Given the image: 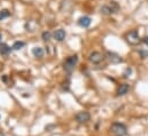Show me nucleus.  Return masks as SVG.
<instances>
[{
    "label": "nucleus",
    "mask_w": 148,
    "mask_h": 136,
    "mask_svg": "<svg viewBox=\"0 0 148 136\" xmlns=\"http://www.w3.org/2000/svg\"><path fill=\"white\" fill-rule=\"evenodd\" d=\"M111 133L115 136H125L127 134V128L124 124L121 122H114L110 127Z\"/></svg>",
    "instance_id": "obj_1"
},
{
    "label": "nucleus",
    "mask_w": 148,
    "mask_h": 136,
    "mask_svg": "<svg viewBox=\"0 0 148 136\" xmlns=\"http://www.w3.org/2000/svg\"><path fill=\"white\" fill-rule=\"evenodd\" d=\"M125 39H126L127 44H130L131 46H137V45H139V42H140V37H139V33H138L136 30L127 32L126 35H125Z\"/></svg>",
    "instance_id": "obj_2"
},
{
    "label": "nucleus",
    "mask_w": 148,
    "mask_h": 136,
    "mask_svg": "<svg viewBox=\"0 0 148 136\" xmlns=\"http://www.w3.org/2000/svg\"><path fill=\"white\" fill-rule=\"evenodd\" d=\"M77 62H78V56H77V55H73V56L68 57V58L66 60V62H64V70H66V72L71 73V72L74 71Z\"/></svg>",
    "instance_id": "obj_3"
},
{
    "label": "nucleus",
    "mask_w": 148,
    "mask_h": 136,
    "mask_svg": "<svg viewBox=\"0 0 148 136\" xmlns=\"http://www.w3.org/2000/svg\"><path fill=\"white\" fill-rule=\"evenodd\" d=\"M107 57L112 64H118L123 62V58L117 53H114V52H107Z\"/></svg>",
    "instance_id": "obj_4"
},
{
    "label": "nucleus",
    "mask_w": 148,
    "mask_h": 136,
    "mask_svg": "<svg viewBox=\"0 0 148 136\" xmlns=\"http://www.w3.org/2000/svg\"><path fill=\"white\" fill-rule=\"evenodd\" d=\"M90 118H91V116H90V113L86 112V111H80V112H78V113L76 114V120H77L78 122H80V124L87 122V121L90 120Z\"/></svg>",
    "instance_id": "obj_5"
},
{
    "label": "nucleus",
    "mask_w": 148,
    "mask_h": 136,
    "mask_svg": "<svg viewBox=\"0 0 148 136\" xmlns=\"http://www.w3.org/2000/svg\"><path fill=\"white\" fill-rule=\"evenodd\" d=\"M103 60V55L99 52H93L91 55H90V61L93 63V64H99L100 62H102Z\"/></svg>",
    "instance_id": "obj_6"
},
{
    "label": "nucleus",
    "mask_w": 148,
    "mask_h": 136,
    "mask_svg": "<svg viewBox=\"0 0 148 136\" xmlns=\"http://www.w3.org/2000/svg\"><path fill=\"white\" fill-rule=\"evenodd\" d=\"M91 23H92V21L88 16H83L78 20V25L82 28H88L91 25Z\"/></svg>",
    "instance_id": "obj_7"
},
{
    "label": "nucleus",
    "mask_w": 148,
    "mask_h": 136,
    "mask_svg": "<svg viewBox=\"0 0 148 136\" xmlns=\"http://www.w3.org/2000/svg\"><path fill=\"white\" fill-rule=\"evenodd\" d=\"M129 90H130V86H129L127 84H123V85H121V86L118 87V89H117V95H118V96H123V95L127 94Z\"/></svg>",
    "instance_id": "obj_8"
},
{
    "label": "nucleus",
    "mask_w": 148,
    "mask_h": 136,
    "mask_svg": "<svg viewBox=\"0 0 148 136\" xmlns=\"http://www.w3.org/2000/svg\"><path fill=\"white\" fill-rule=\"evenodd\" d=\"M54 38L58 40V41H63L66 39V31L62 30V29H59L54 32Z\"/></svg>",
    "instance_id": "obj_9"
},
{
    "label": "nucleus",
    "mask_w": 148,
    "mask_h": 136,
    "mask_svg": "<svg viewBox=\"0 0 148 136\" xmlns=\"http://www.w3.org/2000/svg\"><path fill=\"white\" fill-rule=\"evenodd\" d=\"M101 14H102V15H106V16L114 14V10H112V8L110 7V5H105V6H102V7H101Z\"/></svg>",
    "instance_id": "obj_10"
},
{
    "label": "nucleus",
    "mask_w": 148,
    "mask_h": 136,
    "mask_svg": "<svg viewBox=\"0 0 148 136\" xmlns=\"http://www.w3.org/2000/svg\"><path fill=\"white\" fill-rule=\"evenodd\" d=\"M10 50H12V48L8 45H6V44L0 45V54L1 55H8L10 53Z\"/></svg>",
    "instance_id": "obj_11"
},
{
    "label": "nucleus",
    "mask_w": 148,
    "mask_h": 136,
    "mask_svg": "<svg viewBox=\"0 0 148 136\" xmlns=\"http://www.w3.org/2000/svg\"><path fill=\"white\" fill-rule=\"evenodd\" d=\"M32 54H34L35 57L40 58V57L44 56V49L41 47H35V48H32Z\"/></svg>",
    "instance_id": "obj_12"
},
{
    "label": "nucleus",
    "mask_w": 148,
    "mask_h": 136,
    "mask_svg": "<svg viewBox=\"0 0 148 136\" xmlns=\"http://www.w3.org/2000/svg\"><path fill=\"white\" fill-rule=\"evenodd\" d=\"M24 45H25V44H24L23 41H15L14 45H13V47H12V49H14V50H18V49L23 48Z\"/></svg>",
    "instance_id": "obj_13"
},
{
    "label": "nucleus",
    "mask_w": 148,
    "mask_h": 136,
    "mask_svg": "<svg viewBox=\"0 0 148 136\" xmlns=\"http://www.w3.org/2000/svg\"><path fill=\"white\" fill-rule=\"evenodd\" d=\"M9 15H10V13H9L7 9H2V10H0V21H2V20H5V18L9 17Z\"/></svg>",
    "instance_id": "obj_14"
},
{
    "label": "nucleus",
    "mask_w": 148,
    "mask_h": 136,
    "mask_svg": "<svg viewBox=\"0 0 148 136\" xmlns=\"http://www.w3.org/2000/svg\"><path fill=\"white\" fill-rule=\"evenodd\" d=\"M41 38H42V40L48 41L51 39V33L48 31H45V32H42V34H41Z\"/></svg>",
    "instance_id": "obj_15"
},
{
    "label": "nucleus",
    "mask_w": 148,
    "mask_h": 136,
    "mask_svg": "<svg viewBox=\"0 0 148 136\" xmlns=\"http://www.w3.org/2000/svg\"><path fill=\"white\" fill-rule=\"evenodd\" d=\"M131 73H132V70L130 68H127L126 70H125V72L123 73V75H124V78H129L130 75H131Z\"/></svg>",
    "instance_id": "obj_16"
},
{
    "label": "nucleus",
    "mask_w": 148,
    "mask_h": 136,
    "mask_svg": "<svg viewBox=\"0 0 148 136\" xmlns=\"http://www.w3.org/2000/svg\"><path fill=\"white\" fill-rule=\"evenodd\" d=\"M140 55H141V57H143V58H146V57H148V52L140 50Z\"/></svg>",
    "instance_id": "obj_17"
},
{
    "label": "nucleus",
    "mask_w": 148,
    "mask_h": 136,
    "mask_svg": "<svg viewBox=\"0 0 148 136\" xmlns=\"http://www.w3.org/2000/svg\"><path fill=\"white\" fill-rule=\"evenodd\" d=\"M144 42H145V44H146V45L148 46V35H147V37H145V38H144Z\"/></svg>",
    "instance_id": "obj_18"
},
{
    "label": "nucleus",
    "mask_w": 148,
    "mask_h": 136,
    "mask_svg": "<svg viewBox=\"0 0 148 136\" xmlns=\"http://www.w3.org/2000/svg\"><path fill=\"white\" fill-rule=\"evenodd\" d=\"M0 136H5V135H3V134H2V133H0Z\"/></svg>",
    "instance_id": "obj_19"
},
{
    "label": "nucleus",
    "mask_w": 148,
    "mask_h": 136,
    "mask_svg": "<svg viewBox=\"0 0 148 136\" xmlns=\"http://www.w3.org/2000/svg\"><path fill=\"white\" fill-rule=\"evenodd\" d=\"M1 38H2V37H1V33H0V41H1Z\"/></svg>",
    "instance_id": "obj_20"
}]
</instances>
